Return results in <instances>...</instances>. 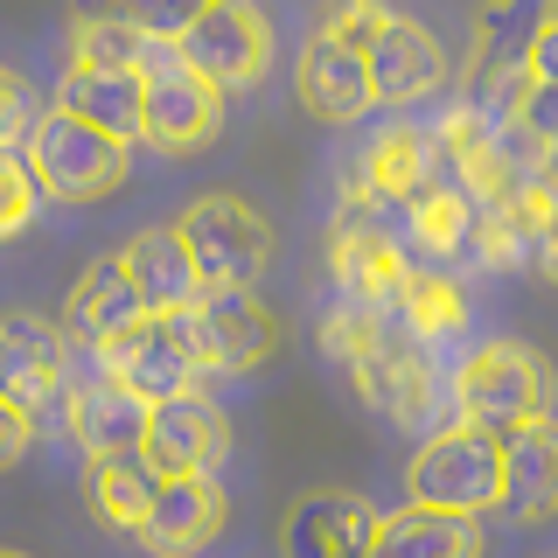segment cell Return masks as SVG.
I'll return each instance as SVG.
<instances>
[{
    "label": "cell",
    "mask_w": 558,
    "mask_h": 558,
    "mask_svg": "<svg viewBox=\"0 0 558 558\" xmlns=\"http://www.w3.org/2000/svg\"><path fill=\"white\" fill-rule=\"evenodd\" d=\"M322 356L342 363V377L356 384V398L398 426H418L433 433L440 426V405H447V384H440V363H433V342H418L398 314L384 307H328L322 314Z\"/></svg>",
    "instance_id": "cell-1"
},
{
    "label": "cell",
    "mask_w": 558,
    "mask_h": 558,
    "mask_svg": "<svg viewBox=\"0 0 558 558\" xmlns=\"http://www.w3.org/2000/svg\"><path fill=\"white\" fill-rule=\"evenodd\" d=\"M405 502L418 510H447V517H482L502 502V433L447 418L426 433V447L405 468Z\"/></svg>",
    "instance_id": "cell-2"
},
{
    "label": "cell",
    "mask_w": 558,
    "mask_h": 558,
    "mask_svg": "<svg viewBox=\"0 0 558 558\" xmlns=\"http://www.w3.org/2000/svg\"><path fill=\"white\" fill-rule=\"evenodd\" d=\"M453 418L488 433H510L523 418H545L551 412V363L523 342H475L461 363H453Z\"/></svg>",
    "instance_id": "cell-3"
},
{
    "label": "cell",
    "mask_w": 558,
    "mask_h": 558,
    "mask_svg": "<svg viewBox=\"0 0 558 558\" xmlns=\"http://www.w3.org/2000/svg\"><path fill=\"white\" fill-rule=\"evenodd\" d=\"M140 84H147V105H140V140L168 161H189L209 140L223 133V92L209 77L182 63V49L168 35H154L147 57H140Z\"/></svg>",
    "instance_id": "cell-4"
},
{
    "label": "cell",
    "mask_w": 558,
    "mask_h": 558,
    "mask_svg": "<svg viewBox=\"0 0 558 558\" xmlns=\"http://www.w3.org/2000/svg\"><path fill=\"white\" fill-rule=\"evenodd\" d=\"M22 154H28L35 189H43L49 203H105L119 182H126V140L84 126V119L63 112V105L35 112Z\"/></svg>",
    "instance_id": "cell-5"
},
{
    "label": "cell",
    "mask_w": 558,
    "mask_h": 558,
    "mask_svg": "<svg viewBox=\"0 0 558 558\" xmlns=\"http://www.w3.org/2000/svg\"><path fill=\"white\" fill-rule=\"evenodd\" d=\"M328 279L342 287V301L356 307H398V287L412 272V252L398 244V217H384L377 203L363 196H342L336 217H328Z\"/></svg>",
    "instance_id": "cell-6"
},
{
    "label": "cell",
    "mask_w": 558,
    "mask_h": 558,
    "mask_svg": "<svg viewBox=\"0 0 558 558\" xmlns=\"http://www.w3.org/2000/svg\"><path fill=\"white\" fill-rule=\"evenodd\" d=\"M174 231H182L189 258H196L203 287H252V279H266V266H272V223L258 217V203L231 196V189L196 196Z\"/></svg>",
    "instance_id": "cell-7"
},
{
    "label": "cell",
    "mask_w": 558,
    "mask_h": 558,
    "mask_svg": "<svg viewBox=\"0 0 558 558\" xmlns=\"http://www.w3.org/2000/svg\"><path fill=\"white\" fill-rule=\"evenodd\" d=\"M174 49H182V63L196 70V77H209L223 98L266 84V70H272V28L252 0H209L196 22L174 35Z\"/></svg>",
    "instance_id": "cell-8"
},
{
    "label": "cell",
    "mask_w": 558,
    "mask_h": 558,
    "mask_svg": "<svg viewBox=\"0 0 558 558\" xmlns=\"http://www.w3.org/2000/svg\"><path fill=\"white\" fill-rule=\"evenodd\" d=\"M182 328L196 342L203 371L217 377H244L279 349V322L252 287H196V301L182 307Z\"/></svg>",
    "instance_id": "cell-9"
},
{
    "label": "cell",
    "mask_w": 558,
    "mask_h": 558,
    "mask_svg": "<svg viewBox=\"0 0 558 558\" xmlns=\"http://www.w3.org/2000/svg\"><path fill=\"white\" fill-rule=\"evenodd\" d=\"M0 398L28 418L57 412L70 398V336L49 314H0Z\"/></svg>",
    "instance_id": "cell-10"
},
{
    "label": "cell",
    "mask_w": 558,
    "mask_h": 558,
    "mask_svg": "<svg viewBox=\"0 0 558 558\" xmlns=\"http://www.w3.org/2000/svg\"><path fill=\"white\" fill-rule=\"evenodd\" d=\"M98 363L112 377H126L147 405L196 391V377H203V356H196V342H189L182 314H140L112 349H98Z\"/></svg>",
    "instance_id": "cell-11"
},
{
    "label": "cell",
    "mask_w": 558,
    "mask_h": 558,
    "mask_svg": "<svg viewBox=\"0 0 558 558\" xmlns=\"http://www.w3.org/2000/svg\"><path fill=\"white\" fill-rule=\"evenodd\" d=\"M440 140H433L426 126H412V119H391L371 147L356 154V174H349V189L342 196H363V203H377L384 217H398L418 189H433L440 182Z\"/></svg>",
    "instance_id": "cell-12"
},
{
    "label": "cell",
    "mask_w": 558,
    "mask_h": 558,
    "mask_svg": "<svg viewBox=\"0 0 558 558\" xmlns=\"http://www.w3.org/2000/svg\"><path fill=\"white\" fill-rule=\"evenodd\" d=\"M377 502L356 488H307L279 523L287 558H371L377 551Z\"/></svg>",
    "instance_id": "cell-13"
},
{
    "label": "cell",
    "mask_w": 558,
    "mask_h": 558,
    "mask_svg": "<svg viewBox=\"0 0 558 558\" xmlns=\"http://www.w3.org/2000/svg\"><path fill=\"white\" fill-rule=\"evenodd\" d=\"M161 475H209V468L231 453V418L223 405H209L203 391H182V398H161L147 418V440H140Z\"/></svg>",
    "instance_id": "cell-14"
},
{
    "label": "cell",
    "mask_w": 558,
    "mask_h": 558,
    "mask_svg": "<svg viewBox=\"0 0 558 558\" xmlns=\"http://www.w3.org/2000/svg\"><path fill=\"white\" fill-rule=\"evenodd\" d=\"M223 517H231V502L209 475H168L133 537L147 545V558H196L223 537Z\"/></svg>",
    "instance_id": "cell-15"
},
{
    "label": "cell",
    "mask_w": 558,
    "mask_h": 558,
    "mask_svg": "<svg viewBox=\"0 0 558 558\" xmlns=\"http://www.w3.org/2000/svg\"><path fill=\"white\" fill-rule=\"evenodd\" d=\"M293 98H301L307 119H322V126H356L363 112H371V63H363V49H342L336 35L314 28L301 63H293Z\"/></svg>",
    "instance_id": "cell-16"
},
{
    "label": "cell",
    "mask_w": 558,
    "mask_h": 558,
    "mask_svg": "<svg viewBox=\"0 0 558 558\" xmlns=\"http://www.w3.org/2000/svg\"><path fill=\"white\" fill-rule=\"evenodd\" d=\"M363 63H371V98L377 105H418V98H433L447 84V49H440V35L433 28H418L405 22V14H391V22L377 28V43L363 49Z\"/></svg>",
    "instance_id": "cell-17"
},
{
    "label": "cell",
    "mask_w": 558,
    "mask_h": 558,
    "mask_svg": "<svg viewBox=\"0 0 558 558\" xmlns=\"http://www.w3.org/2000/svg\"><path fill=\"white\" fill-rule=\"evenodd\" d=\"M140 314H147V301H140V279L126 272V258H98V266H84V279L77 287H70V301H63V336L77 342V349H112L119 336H126V328L140 322Z\"/></svg>",
    "instance_id": "cell-18"
},
{
    "label": "cell",
    "mask_w": 558,
    "mask_h": 558,
    "mask_svg": "<svg viewBox=\"0 0 558 558\" xmlns=\"http://www.w3.org/2000/svg\"><path fill=\"white\" fill-rule=\"evenodd\" d=\"M147 418H154V405L112 371L92 377V384H70V398H63V426H70V440L84 447V461L140 447L147 440Z\"/></svg>",
    "instance_id": "cell-19"
},
{
    "label": "cell",
    "mask_w": 558,
    "mask_h": 558,
    "mask_svg": "<svg viewBox=\"0 0 558 558\" xmlns=\"http://www.w3.org/2000/svg\"><path fill=\"white\" fill-rule=\"evenodd\" d=\"M502 502L517 523L558 517V418H523L502 433Z\"/></svg>",
    "instance_id": "cell-20"
},
{
    "label": "cell",
    "mask_w": 558,
    "mask_h": 558,
    "mask_svg": "<svg viewBox=\"0 0 558 558\" xmlns=\"http://www.w3.org/2000/svg\"><path fill=\"white\" fill-rule=\"evenodd\" d=\"M468 238H475V203H468V189H453L447 174L398 209V244H405L412 258H426V266H453V258L468 252Z\"/></svg>",
    "instance_id": "cell-21"
},
{
    "label": "cell",
    "mask_w": 558,
    "mask_h": 558,
    "mask_svg": "<svg viewBox=\"0 0 558 558\" xmlns=\"http://www.w3.org/2000/svg\"><path fill=\"white\" fill-rule=\"evenodd\" d=\"M161 468L147 461L140 447L126 453H98L92 468H84V502H92V517L105 523V531H140L154 510V496H161Z\"/></svg>",
    "instance_id": "cell-22"
},
{
    "label": "cell",
    "mask_w": 558,
    "mask_h": 558,
    "mask_svg": "<svg viewBox=\"0 0 558 558\" xmlns=\"http://www.w3.org/2000/svg\"><path fill=\"white\" fill-rule=\"evenodd\" d=\"M126 272L140 279V301H147V314H182L189 301H196V258H189V244L174 223H154V231H140L126 252Z\"/></svg>",
    "instance_id": "cell-23"
},
{
    "label": "cell",
    "mask_w": 558,
    "mask_h": 558,
    "mask_svg": "<svg viewBox=\"0 0 558 558\" xmlns=\"http://www.w3.org/2000/svg\"><path fill=\"white\" fill-rule=\"evenodd\" d=\"M57 105L63 112H77L84 126L112 133V140H140V105H147V84H140V70H70L57 84Z\"/></svg>",
    "instance_id": "cell-24"
},
{
    "label": "cell",
    "mask_w": 558,
    "mask_h": 558,
    "mask_svg": "<svg viewBox=\"0 0 558 558\" xmlns=\"http://www.w3.org/2000/svg\"><path fill=\"white\" fill-rule=\"evenodd\" d=\"M154 35L119 0H77L70 8V70H140Z\"/></svg>",
    "instance_id": "cell-25"
},
{
    "label": "cell",
    "mask_w": 558,
    "mask_h": 558,
    "mask_svg": "<svg viewBox=\"0 0 558 558\" xmlns=\"http://www.w3.org/2000/svg\"><path fill=\"white\" fill-rule=\"evenodd\" d=\"M371 558H482V523L405 502L398 517L377 523V551Z\"/></svg>",
    "instance_id": "cell-26"
},
{
    "label": "cell",
    "mask_w": 558,
    "mask_h": 558,
    "mask_svg": "<svg viewBox=\"0 0 558 558\" xmlns=\"http://www.w3.org/2000/svg\"><path fill=\"white\" fill-rule=\"evenodd\" d=\"M391 314L412 328L418 342H453L468 328V293H461V279H453L447 266L412 258V272H405V287H398V307Z\"/></svg>",
    "instance_id": "cell-27"
},
{
    "label": "cell",
    "mask_w": 558,
    "mask_h": 558,
    "mask_svg": "<svg viewBox=\"0 0 558 558\" xmlns=\"http://www.w3.org/2000/svg\"><path fill=\"white\" fill-rule=\"evenodd\" d=\"M531 84H537V70L523 63V49H517V57H482L461 98L475 105L482 119H517V105L531 98Z\"/></svg>",
    "instance_id": "cell-28"
},
{
    "label": "cell",
    "mask_w": 558,
    "mask_h": 558,
    "mask_svg": "<svg viewBox=\"0 0 558 558\" xmlns=\"http://www.w3.org/2000/svg\"><path fill=\"white\" fill-rule=\"evenodd\" d=\"M35 203H43V189H35L28 154L0 147V244H8V238H22L28 223H35Z\"/></svg>",
    "instance_id": "cell-29"
},
{
    "label": "cell",
    "mask_w": 558,
    "mask_h": 558,
    "mask_svg": "<svg viewBox=\"0 0 558 558\" xmlns=\"http://www.w3.org/2000/svg\"><path fill=\"white\" fill-rule=\"evenodd\" d=\"M384 22H391V8H384V0H328L314 28H322V35H336L342 49H371Z\"/></svg>",
    "instance_id": "cell-30"
},
{
    "label": "cell",
    "mask_w": 558,
    "mask_h": 558,
    "mask_svg": "<svg viewBox=\"0 0 558 558\" xmlns=\"http://www.w3.org/2000/svg\"><path fill=\"white\" fill-rule=\"evenodd\" d=\"M35 84L22 77V70H8L0 63V147H14V140H28V126H35Z\"/></svg>",
    "instance_id": "cell-31"
},
{
    "label": "cell",
    "mask_w": 558,
    "mask_h": 558,
    "mask_svg": "<svg viewBox=\"0 0 558 558\" xmlns=\"http://www.w3.org/2000/svg\"><path fill=\"white\" fill-rule=\"evenodd\" d=\"M119 8H126V14H133V22L147 28V35H168V43H174V35L196 22L209 0H119Z\"/></svg>",
    "instance_id": "cell-32"
},
{
    "label": "cell",
    "mask_w": 558,
    "mask_h": 558,
    "mask_svg": "<svg viewBox=\"0 0 558 558\" xmlns=\"http://www.w3.org/2000/svg\"><path fill=\"white\" fill-rule=\"evenodd\" d=\"M517 119H523V133H531L537 147H551V154H558V84L537 77V84H531V98L517 105Z\"/></svg>",
    "instance_id": "cell-33"
},
{
    "label": "cell",
    "mask_w": 558,
    "mask_h": 558,
    "mask_svg": "<svg viewBox=\"0 0 558 558\" xmlns=\"http://www.w3.org/2000/svg\"><path fill=\"white\" fill-rule=\"evenodd\" d=\"M28 447H35V418L14 405V398H0V475L28 461Z\"/></svg>",
    "instance_id": "cell-34"
},
{
    "label": "cell",
    "mask_w": 558,
    "mask_h": 558,
    "mask_svg": "<svg viewBox=\"0 0 558 558\" xmlns=\"http://www.w3.org/2000/svg\"><path fill=\"white\" fill-rule=\"evenodd\" d=\"M523 63H531L545 84H558V8H551V14H537L531 43H523Z\"/></svg>",
    "instance_id": "cell-35"
},
{
    "label": "cell",
    "mask_w": 558,
    "mask_h": 558,
    "mask_svg": "<svg viewBox=\"0 0 558 558\" xmlns=\"http://www.w3.org/2000/svg\"><path fill=\"white\" fill-rule=\"evenodd\" d=\"M0 558H28V551H0Z\"/></svg>",
    "instance_id": "cell-36"
}]
</instances>
